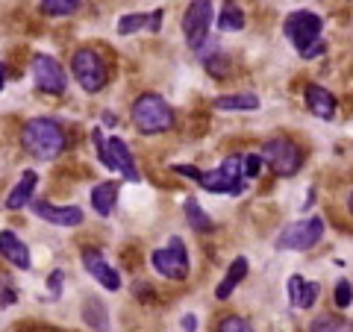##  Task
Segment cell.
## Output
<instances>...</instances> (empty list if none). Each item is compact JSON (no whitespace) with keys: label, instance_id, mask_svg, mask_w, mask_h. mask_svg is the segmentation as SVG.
Returning <instances> with one entry per match:
<instances>
[{"label":"cell","instance_id":"cell-2","mask_svg":"<svg viewBox=\"0 0 353 332\" xmlns=\"http://www.w3.org/2000/svg\"><path fill=\"white\" fill-rule=\"evenodd\" d=\"M321 30H324L321 15L306 12V9H297V12H292L289 18H285V24H283L285 39L294 44L297 53H301L303 59H315L318 53L324 50V44H321Z\"/></svg>","mask_w":353,"mask_h":332},{"label":"cell","instance_id":"cell-34","mask_svg":"<svg viewBox=\"0 0 353 332\" xmlns=\"http://www.w3.org/2000/svg\"><path fill=\"white\" fill-rule=\"evenodd\" d=\"M3 85H6V65L0 62V88H3Z\"/></svg>","mask_w":353,"mask_h":332},{"label":"cell","instance_id":"cell-11","mask_svg":"<svg viewBox=\"0 0 353 332\" xmlns=\"http://www.w3.org/2000/svg\"><path fill=\"white\" fill-rule=\"evenodd\" d=\"M209 27H212V3L209 0H192L183 15V32L189 48H201L209 36Z\"/></svg>","mask_w":353,"mask_h":332},{"label":"cell","instance_id":"cell-6","mask_svg":"<svg viewBox=\"0 0 353 332\" xmlns=\"http://www.w3.org/2000/svg\"><path fill=\"white\" fill-rule=\"evenodd\" d=\"M71 74H74V80L83 85V92H88V94L101 92L106 85V65L101 59V53H94L92 48H83L74 53Z\"/></svg>","mask_w":353,"mask_h":332},{"label":"cell","instance_id":"cell-7","mask_svg":"<svg viewBox=\"0 0 353 332\" xmlns=\"http://www.w3.org/2000/svg\"><path fill=\"white\" fill-rule=\"evenodd\" d=\"M321 236H324V218L312 215V218L294 220V224L285 227L277 236V247L280 250H309L321 241Z\"/></svg>","mask_w":353,"mask_h":332},{"label":"cell","instance_id":"cell-35","mask_svg":"<svg viewBox=\"0 0 353 332\" xmlns=\"http://www.w3.org/2000/svg\"><path fill=\"white\" fill-rule=\"evenodd\" d=\"M103 124H106V127H115V115H112V112L103 115Z\"/></svg>","mask_w":353,"mask_h":332},{"label":"cell","instance_id":"cell-15","mask_svg":"<svg viewBox=\"0 0 353 332\" xmlns=\"http://www.w3.org/2000/svg\"><path fill=\"white\" fill-rule=\"evenodd\" d=\"M0 256H3L9 264L21 268V271L30 268V250H27V245L15 236L12 229H3V232H0Z\"/></svg>","mask_w":353,"mask_h":332},{"label":"cell","instance_id":"cell-30","mask_svg":"<svg viewBox=\"0 0 353 332\" xmlns=\"http://www.w3.org/2000/svg\"><path fill=\"white\" fill-rule=\"evenodd\" d=\"M318 282H306L303 285V297H301V309H312L315 306V300H318Z\"/></svg>","mask_w":353,"mask_h":332},{"label":"cell","instance_id":"cell-25","mask_svg":"<svg viewBox=\"0 0 353 332\" xmlns=\"http://www.w3.org/2000/svg\"><path fill=\"white\" fill-rule=\"evenodd\" d=\"M80 3L83 0H41V12L50 18H65V15H74Z\"/></svg>","mask_w":353,"mask_h":332},{"label":"cell","instance_id":"cell-36","mask_svg":"<svg viewBox=\"0 0 353 332\" xmlns=\"http://www.w3.org/2000/svg\"><path fill=\"white\" fill-rule=\"evenodd\" d=\"M347 206H350V212H353V194H350V200H347Z\"/></svg>","mask_w":353,"mask_h":332},{"label":"cell","instance_id":"cell-23","mask_svg":"<svg viewBox=\"0 0 353 332\" xmlns=\"http://www.w3.org/2000/svg\"><path fill=\"white\" fill-rule=\"evenodd\" d=\"M309 332H353V324L336 315H321L309 324Z\"/></svg>","mask_w":353,"mask_h":332},{"label":"cell","instance_id":"cell-22","mask_svg":"<svg viewBox=\"0 0 353 332\" xmlns=\"http://www.w3.org/2000/svg\"><path fill=\"white\" fill-rule=\"evenodd\" d=\"M83 320H85L88 326L101 329V332L109 326V318L103 312V303L97 300V297H85V300H83Z\"/></svg>","mask_w":353,"mask_h":332},{"label":"cell","instance_id":"cell-33","mask_svg":"<svg viewBox=\"0 0 353 332\" xmlns=\"http://www.w3.org/2000/svg\"><path fill=\"white\" fill-rule=\"evenodd\" d=\"M183 329H185V332H194V329H197L194 315H185V318H183Z\"/></svg>","mask_w":353,"mask_h":332},{"label":"cell","instance_id":"cell-5","mask_svg":"<svg viewBox=\"0 0 353 332\" xmlns=\"http://www.w3.org/2000/svg\"><path fill=\"white\" fill-rule=\"evenodd\" d=\"M241 159L245 156H230L218 165L215 171L201 174V188L212 194H241L245 191V171H241Z\"/></svg>","mask_w":353,"mask_h":332},{"label":"cell","instance_id":"cell-9","mask_svg":"<svg viewBox=\"0 0 353 332\" xmlns=\"http://www.w3.org/2000/svg\"><path fill=\"white\" fill-rule=\"evenodd\" d=\"M150 264L165 280H185L189 276V250L180 238H168V247L153 250Z\"/></svg>","mask_w":353,"mask_h":332},{"label":"cell","instance_id":"cell-32","mask_svg":"<svg viewBox=\"0 0 353 332\" xmlns=\"http://www.w3.org/2000/svg\"><path fill=\"white\" fill-rule=\"evenodd\" d=\"M171 171H176L180 176H189V180H194V183H201V174L203 171H197V168H192V165H174Z\"/></svg>","mask_w":353,"mask_h":332},{"label":"cell","instance_id":"cell-1","mask_svg":"<svg viewBox=\"0 0 353 332\" xmlns=\"http://www.w3.org/2000/svg\"><path fill=\"white\" fill-rule=\"evenodd\" d=\"M21 147L30 156L50 162L65 150V129L53 118H32L21 129Z\"/></svg>","mask_w":353,"mask_h":332},{"label":"cell","instance_id":"cell-27","mask_svg":"<svg viewBox=\"0 0 353 332\" xmlns=\"http://www.w3.org/2000/svg\"><path fill=\"white\" fill-rule=\"evenodd\" d=\"M218 332H253V326L248 324L245 318H239V315H230V318H224V320H221Z\"/></svg>","mask_w":353,"mask_h":332},{"label":"cell","instance_id":"cell-10","mask_svg":"<svg viewBox=\"0 0 353 332\" xmlns=\"http://www.w3.org/2000/svg\"><path fill=\"white\" fill-rule=\"evenodd\" d=\"M32 83L44 94H62L65 85H68V76H65L59 59L48 56V53H36L32 56Z\"/></svg>","mask_w":353,"mask_h":332},{"label":"cell","instance_id":"cell-28","mask_svg":"<svg viewBox=\"0 0 353 332\" xmlns=\"http://www.w3.org/2000/svg\"><path fill=\"white\" fill-rule=\"evenodd\" d=\"M303 276H289V303L292 306H297V309H301V297H303Z\"/></svg>","mask_w":353,"mask_h":332},{"label":"cell","instance_id":"cell-16","mask_svg":"<svg viewBox=\"0 0 353 332\" xmlns=\"http://www.w3.org/2000/svg\"><path fill=\"white\" fill-rule=\"evenodd\" d=\"M36 185H39V174L36 171H24L21 174L18 185L12 188V194L6 197V209H24L27 203H32V194H36Z\"/></svg>","mask_w":353,"mask_h":332},{"label":"cell","instance_id":"cell-19","mask_svg":"<svg viewBox=\"0 0 353 332\" xmlns=\"http://www.w3.org/2000/svg\"><path fill=\"white\" fill-rule=\"evenodd\" d=\"M115 200H118V185H115V183H101V185H94V191H92V206H94V212L101 215V218L112 215Z\"/></svg>","mask_w":353,"mask_h":332},{"label":"cell","instance_id":"cell-14","mask_svg":"<svg viewBox=\"0 0 353 332\" xmlns=\"http://www.w3.org/2000/svg\"><path fill=\"white\" fill-rule=\"evenodd\" d=\"M303 97H306V106H309V112L312 115H318L321 121H330L336 115V97L327 92L324 85H318V83H309L306 85V92H303Z\"/></svg>","mask_w":353,"mask_h":332},{"label":"cell","instance_id":"cell-29","mask_svg":"<svg viewBox=\"0 0 353 332\" xmlns=\"http://www.w3.org/2000/svg\"><path fill=\"white\" fill-rule=\"evenodd\" d=\"M241 171H245V176H259L262 174V156H256V153H250V156L241 159Z\"/></svg>","mask_w":353,"mask_h":332},{"label":"cell","instance_id":"cell-21","mask_svg":"<svg viewBox=\"0 0 353 332\" xmlns=\"http://www.w3.org/2000/svg\"><path fill=\"white\" fill-rule=\"evenodd\" d=\"M183 212H185V218H189V227H192V229H197V232H212V229H215L212 218L206 215V209L197 203L194 197H189V200L183 203Z\"/></svg>","mask_w":353,"mask_h":332},{"label":"cell","instance_id":"cell-4","mask_svg":"<svg viewBox=\"0 0 353 332\" xmlns=\"http://www.w3.org/2000/svg\"><path fill=\"white\" fill-rule=\"evenodd\" d=\"M92 138H94V145H97V159H101L109 171L124 174L130 183H139L141 180V174L136 168V159H132V153H130V147L124 145V141H121V138L103 141V132L101 129H94Z\"/></svg>","mask_w":353,"mask_h":332},{"label":"cell","instance_id":"cell-26","mask_svg":"<svg viewBox=\"0 0 353 332\" xmlns=\"http://www.w3.org/2000/svg\"><path fill=\"white\" fill-rule=\"evenodd\" d=\"M333 300H336V306H339V309H347V306L353 303V285H350L347 280H339V282H336V294H333Z\"/></svg>","mask_w":353,"mask_h":332},{"label":"cell","instance_id":"cell-13","mask_svg":"<svg viewBox=\"0 0 353 332\" xmlns=\"http://www.w3.org/2000/svg\"><path fill=\"white\" fill-rule=\"evenodd\" d=\"M32 212H36L41 220L53 224V227H80L85 220L83 209H77V206H50L44 200H32Z\"/></svg>","mask_w":353,"mask_h":332},{"label":"cell","instance_id":"cell-8","mask_svg":"<svg viewBox=\"0 0 353 332\" xmlns=\"http://www.w3.org/2000/svg\"><path fill=\"white\" fill-rule=\"evenodd\" d=\"M262 159L271 165L274 174L280 176H294L303 165V150L289 138H271L262 147Z\"/></svg>","mask_w":353,"mask_h":332},{"label":"cell","instance_id":"cell-3","mask_svg":"<svg viewBox=\"0 0 353 332\" xmlns=\"http://www.w3.org/2000/svg\"><path fill=\"white\" fill-rule=\"evenodd\" d=\"M132 124L145 136H159V132H168L174 127V109L162 101L159 94H141L130 109Z\"/></svg>","mask_w":353,"mask_h":332},{"label":"cell","instance_id":"cell-12","mask_svg":"<svg viewBox=\"0 0 353 332\" xmlns=\"http://www.w3.org/2000/svg\"><path fill=\"white\" fill-rule=\"evenodd\" d=\"M80 259H83V268L92 273L106 291H118V289H121V276H118V271L106 262V256H103L101 250H83V256H80Z\"/></svg>","mask_w":353,"mask_h":332},{"label":"cell","instance_id":"cell-24","mask_svg":"<svg viewBox=\"0 0 353 332\" xmlns=\"http://www.w3.org/2000/svg\"><path fill=\"white\" fill-rule=\"evenodd\" d=\"M218 27L224 32H239L241 27H245V12H241L236 3H227L218 15Z\"/></svg>","mask_w":353,"mask_h":332},{"label":"cell","instance_id":"cell-17","mask_svg":"<svg viewBox=\"0 0 353 332\" xmlns=\"http://www.w3.org/2000/svg\"><path fill=\"white\" fill-rule=\"evenodd\" d=\"M248 268H250V262H248L245 256L233 259V264H230V268H227V276H224V280H221V285L215 289V297H218V300H227V297L236 291V285H239V282L248 276Z\"/></svg>","mask_w":353,"mask_h":332},{"label":"cell","instance_id":"cell-18","mask_svg":"<svg viewBox=\"0 0 353 332\" xmlns=\"http://www.w3.org/2000/svg\"><path fill=\"white\" fill-rule=\"evenodd\" d=\"M159 27H162V12H153V15L132 12V15H124L118 21V32H121V36H130V32H139V30L157 32Z\"/></svg>","mask_w":353,"mask_h":332},{"label":"cell","instance_id":"cell-20","mask_svg":"<svg viewBox=\"0 0 353 332\" xmlns=\"http://www.w3.org/2000/svg\"><path fill=\"white\" fill-rule=\"evenodd\" d=\"M215 109H221V112H253V109H259V97L256 94H221L215 101Z\"/></svg>","mask_w":353,"mask_h":332},{"label":"cell","instance_id":"cell-31","mask_svg":"<svg viewBox=\"0 0 353 332\" xmlns=\"http://www.w3.org/2000/svg\"><path fill=\"white\" fill-rule=\"evenodd\" d=\"M62 282H65V273H62V271H53V273L48 276V289H50L53 297L62 294Z\"/></svg>","mask_w":353,"mask_h":332}]
</instances>
